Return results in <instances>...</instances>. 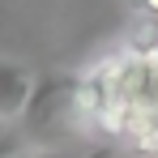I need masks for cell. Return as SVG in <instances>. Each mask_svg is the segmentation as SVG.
Listing matches in <instances>:
<instances>
[{
	"mask_svg": "<svg viewBox=\"0 0 158 158\" xmlns=\"http://www.w3.org/2000/svg\"><path fill=\"white\" fill-rule=\"evenodd\" d=\"M17 154V137H9V141H0V158H13Z\"/></svg>",
	"mask_w": 158,
	"mask_h": 158,
	"instance_id": "obj_4",
	"label": "cell"
},
{
	"mask_svg": "<svg viewBox=\"0 0 158 158\" xmlns=\"http://www.w3.org/2000/svg\"><path fill=\"white\" fill-rule=\"evenodd\" d=\"M13 158H43V154H34V150H17Z\"/></svg>",
	"mask_w": 158,
	"mask_h": 158,
	"instance_id": "obj_5",
	"label": "cell"
},
{
	"mask_svg": "<svg viewBox=\"0 0 158 158\" xmlns=\"http://www.w3.org/2000/svg\"><path fill=\"white\" fill-rule=\"evenodd\" d=\"M81 81L85 73H52V77L34 81V94H30V107L22 111L17 128L26 137H39V132H52L64 115L81 111Z\"/></svg>",
	"mask_w": 158,
	"mask_h": 158,
	"instance_id": "obj_1",
	"label": "cell"
},
{
	"mask_svg": "<svg viewBox=\"0 0 158 158\" xmlns=\"http://www.w3.org/2000/svg\"><path fill=\"white\" fill-rule=\"evenodd\" d=\"M137 9H141L150 22H158V0H137Z\"/></svg>",
	"mask_w": 158,
	"mask_h": 158,
	"instance_id": "obj_3",
	"label": "cell"
},
{
	"mask_svg": "<svg viewBox=\"0 0 158 158\" xmlns=\"http://www.w3.org/2000/svg\"><path fill=\"white\" fill-rule=\"evenodd\" d=\"M30 94H34V77H30L22 64L13 60H0V120H22V111L30 107Z\"/></svg>",
	"mask_w": 158,
	"mask_h": 158,
	"instance_id": "obj_2",
	"label": "cell"
}]
</instances>
